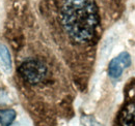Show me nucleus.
Returning a JSON list of instances; mask_svg holds the SVG:
<instances>
[{
  "instance_id": "f257e3e1",
  "label": "nucleus",
  "mask_w": 135,
  "mask_h": 126,
  "mask_svg": "<svg viewBox=\"0 0 135 126\" xmlns=\"http://www.w3.org/2000/svg\"><path fill=\"white\" fill-rule=\"evenodd\" d=\"M61 21L67 33L75 41L90 40L99 22L95 0H65Z\"/></svg>"
},
{
  "instance_id": "f03ea898",
  "label": "nucleus",
  "mask_w": 135,
  "mask_h": 126,
  "mask_svg": "<svg viewBox=\"0 0 135 126\" xmlns=\"http://www.w3.org/2000/svg\"><path fill=\"white\" fill-rule=\"evenodd\" d=\"M19 72L24 81H26L31 85H35L41 83L45 79L47 75V68L45 64L41 61L30 59L21 64L19 68Z\"/></svg>"
},
{
  "instance_id": "7ed1b4c3",
  "label": "nucleus",
  "mask_w": 135,
  "mask_h": 126,
  "mask_svg": "<svg viewBox=\"0 0 135 126\" xmlns=\"http://www.w3.org/2000/svg\"><path fill=\"white\" fill-rule=\"evenodd\" d=\"M130 64H131L130 55L127 52H123L110 61L108 67V74L111 78L118 79L122 76L124 70L130 66Z\"/></svg>"
},
{
  "instance_id": "20e7f679",
  "label": "nucleus",
  "mask_w": 135,
  "mask_h": 126,
  "mask_svg": "<svg viewBox=\"0 0 135 126\" xmlns=\"http://www.w3.org/2000/svg\"><path fill=\"white\" fill-rule=\"evenodd\" d=\"M120 126H135V102L128 104L119 116Z\"/></svg>"
},
{
  "instance_id": "39448f33",
  "label": "nucleus",
  "mask_w": 135,
  "mask_h": 126,
  "mask_svg": "<svg viewBox=\"0 0 135 126\" xmlns=\"http://www.w3.org/2000/svg\"><path fill=\"white\" fill-rule=\"evenodd\" d=\"M0 68L6 74H9L12 70L11 54H9L7 48L2 44H0Z\"/></svg>"
},
{
  "instance_id": "423d86ee",
  "label": "nucleus",
  "mask_w": 135,
  "mask_h": 126,
  "mask_svg": "<svg viewBox=\"0 0 135 126\" xmlns=\"http://www.w3.org/2000/svg\"><path fill=\"white\" fill-rule=\"evenodd\" d=\"M16 119V112L12 109L0 110V125L11 126Z\"/></svg>"
},
{
  "instance_id": "0eeeda50",
  "label": "nucleus",
  "mask_w": 135,
  "mask_h": 126,
  "mask_svg": "<svg viewBox=\"0 0 135 126\" xmlns=\"http://www.w3.org/2000/svg\"><path fill=\"white\" fill-rule=\"evenodd\" d=\"M82 121H83V126H102L100 123H98L95 119L90 117H84Z\"/></svg>"
}]
</instances>
